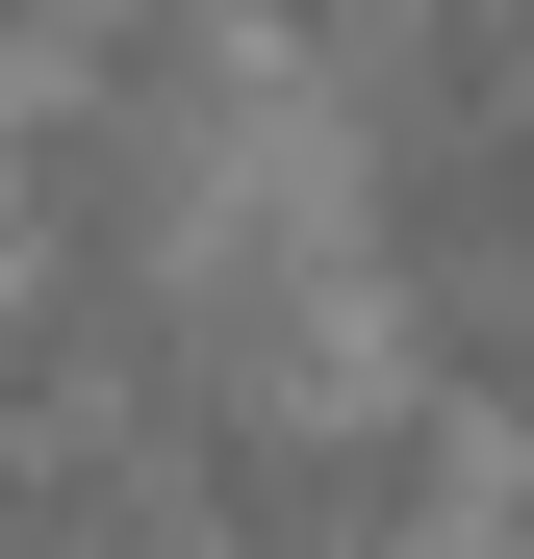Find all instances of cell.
<instances>
[{
  "label": "cell",
  "mask_w": 534,
  "mask_h": 559,
  "mask_svg": "<svg viewBox=\"0 0 534 559\" xmlns=\"http://www.w3.org/2000/svg\"><path fill=\"white\" fill-rule=\"evenodd\" d=\"M331 559H382V534H331Z\"/></svg>",
  "instance_id": "cell-1"
}]
</instances>
